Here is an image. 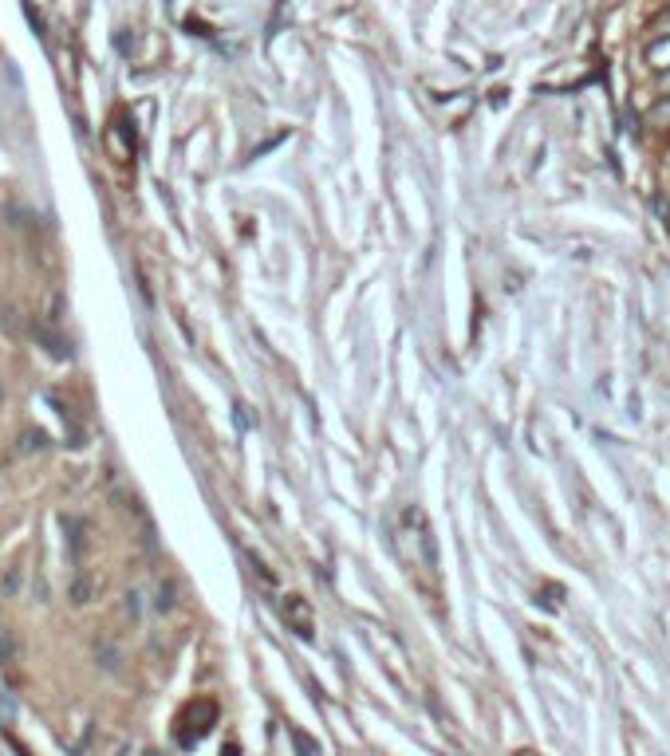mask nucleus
<instances>
[{
  "label": "nucleus",
  "instance_id": "f257e3e1",
  "mask_svg": "<svg viewBox=\"0 0 670 756\" xmlns=\"http://www.w3.org/2000/svg\"><path fill=\"white\" fill-rule=\"evenodd\" d=\"M284 623L296 630L304 642L312 638V611H308V603L300 595H284Z\"/></svg>",
  "mask_w": 670,
  "mask_h": 756
},
{
  "label": "nucleus",
  "instance_id": "f03ea898",
  "mask_svg": "<svg viewBox=\"0 0 670 756\" xmlns=\"http://www.w3.org/2000/svg\"><path fill=\"white\" fill-rule=\"evenodd\" d=\"M647 63L655 71H670V40H651L647 44Z\"/></svg>",
  "mask_w": 670,
  "mask_h": 756
},
{
  "label": "nucleus",
  "instance_id": "7ed1b4c3",
  "mask_svg": "<svg viewBox=\"0 0 670 756\" xmlns=\"http://www.w3.org/2000/svg\"><path fill=\"white\" fill-rule=\"evenodd\" d=\"M647 123L659 126V130H670V99H663V103H655V107L647 111Z\"/></svg>",
  "mask_w": 670,
  "mask_h": 756
},
{
  "label": "nucleus",
  "instance_id": "20e7f679",
  "mask_svg": "<svg viewBox=\"0 0 670 756\" xmlns=\"http://www.w3.org/2000/svg\"><path fill=\"white\" fill-rule=\"evenodd\" d=\"M651 32H655L659 40H670V8L659 16V20H655V24H651Z\"/></svg>",
  "mask_w": 670,
  "mask_h": 756
},
{
  "label": "nucleus",
  "instance_id": "39448f33",
  "mask_svg": "<svg viewBox=\"0 0 670 756\" xmlns=\"http://www.w3.org/2000/svg\"><path fill=\"white\" fill-rule=\"evenodd\" d=\"M659 91H663V95H670V71H663V79H659Z\"/></svg>",
  "mask_w": 670,
  "mask_h": 756
}]
</instances>
